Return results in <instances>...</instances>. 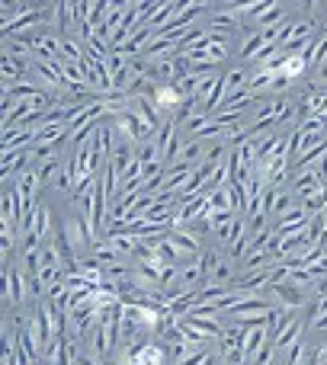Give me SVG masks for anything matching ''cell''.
<instances>
[{
    "mask_svg": "<svg viewBox=\"0 0 327 365\" xmlns=\"http://www.w3.org/2000/svg\"><path fill=\"white\" fill-rule=\"evenodd\" d=\"M154 145H158V151H161V160L164 164H173L176 158H180V151H183V141H180V122L170 115L167 122L158 128V135H154Z\"/></svg>",
    "mask_w": 327,
    "mask_h": 365,
    "instance_id": "cell-1",
    "label": "cell"
},
{
    "mask_svg": "<svg viewBox=\"0 0 327 365\" xmlns=\"http://www.w3.org/2000/svg\"><path fill=\"white\" fill-rule=\"evenodd\" d=\"M4 298L13 304V308H19V304L29 298V285H26V272L19 269V266H13L10 259L4 263Z\"/></svg>",
    "mask_w": 327,
    "mask_h": 365,
    "instance_id": "cell-2",
    "label": "cell"
},
{
    "mask_svg": "<svg viewBox=\"0 0 327 365\" xmlns=\"http://www.w3.org/2000/svg\"><path fill=\"white\" fill-rule=\"evenodd\" d=\"M61 234L68 237L71 250H84V247H90V240H94V234H90V225H87V215H68V218L61 221Z\"/></svg>",
    "mask_w": 327,
    "mask_h": 365,
    "instance_id": "cell-3",
    "label": "cell"
},
{
    "mask_svg": "<svg viewBox=\"0 0 327 365\" xmlns=\"http://www.w3.org/2000/svg\"><path fill=\"white\" fill-rule=\"evenodd\" d=\"M167 244L173 247L176 253L183 257H199L202 253V244H199V234L193 231V227H173V231L167 234Z\"/></svg>",
    "mask_w": 327,
    "mask_h": 365,
    "instance_id": "cell-4",
    "label": "cell"
},
{
    "mask_svg": "<svg viewBox=\"0 0 327 365\" xmlns=\"http://www.w3.org/2000/svg\"><path fill=\"white\" fill-rule=\"evenodd\" d=\"M270 292L273 298H276V304L279 308H289V311H298L305 304V292H302V285H296V282H283V285H270Z\"/></svg>",
    "mask_w": 327,
    "mask_h": 365,
    "instance_id": "cell-5",
    "label": "cell"
},
{
    "mask_svg": "<svg viewBox=\"0 0 327 365\" xmlns=\"http://www.w3.org/2000/svg\"><path fill=\"white\" fill-rule=\"evenodd\" d=\"M311 218H315V215H311L308 208H305L302 202H298V205L292 208L289 215H283V218H279V225H276V234H279V237H289V234H296V231H305Z\"/></svg>",
    "mask_w": 327,
    "mask_h": 365,
    "instance_id": "cell-6",
    "label": "cell"
},
{
    "mask_svg": "<svg viewBox=\"0 0 327 365\" xmlns=\"http://www.w3.org/2000/svg\"><path fill=\"white\" fill-rule=\"evenodd\" d=\"M321 186L324 182H321V177H318L315 170H298L296 177H292V192H296V199L302 202V205L311 199V195L321 192Z\"/></svg>",
    "mask_w": 327,
    "mask_h": 365,
    "instance_id": "cell-7",
    "label": "cell"
},
{
    "mask_svg": "<svg viewBox=\"0 0 327 365\" xmlns=\"http://www.w3.org/2000/svg\"><path fill=\"white\" fill-rule=\"evenodd\" d=\"M32 68V61H23L16 55H0V77H4V87H13V83L23 81V74Z\"/></svg>",
    "mask_w": 327,
    "mask_h": 365,
    "instance_id": "cell-8",
    "label": "cell"
},
{
    "mask_svg": "<svg viewBox=\"0 0 327 365\" xmlns=\"http://www.w3.org/2000/svg\"><path fill=\"white\" fill-rule=\"evenodd\" d=\"M273 285V266H266V269H253V272H244V276L238 279V285L234 289H244L247 295H253V292H263Z\"/></svg>",
    "mask_w": 327,
    "mask_h": 365,
    "instance_id": "cell-9",
    "label": "cell"
},
{
    "mask_svg": "<svg viewBox=\"0 0 327 365\" xmlns=\"http://www.w3.org/2000/svg\"><path fill=\"white\" fill-rule=\"evenodd\" d=\"M270 343V334H266V321L257 324V327H247V336H244V353H247V362L253 365V359L260 356V349Z\"/></svg>",
    "mask_w": 327,
    "mask_h": 365,
    "instance_id": "cell-10",
    "label": "cell"
},
{
    "mask_svg": "<svg viewBox=\"0 0 327 365\" xmlns=\"http://www.w3.org/2000/svg\"><path fill=\"white\" fill-rule=\"evenodd\" d=\"M36 145V138H32L29 128H6L4 138H0V154L6 151H23V148Z\"/></svg>",
    "mask_w": 327,
    "mask_h": 365,
    "instance_id": "cell-11",
    "label": "cell"
},
{
    "mask_svg": "<svg viewBox=\"0 0 327 365\" xmlns=\"http://www.w3.org/2000/svg\"><path fill=\"white\" fill-rule=\"evenodd\" d=\"M238 26H241V16L231 6H225L221 13H212V19H208V32H215V36H228V32H234Z\"/></svg>",
    "mask_w": 327,
    "mask_h": 365,
    "instance_id": "cell-12",
    "label": "cell"
},
{
    "mask_svg": "<svg viewBox=\"0 0 327 365\" xmlns=\"http://www.w3.org/2000/svg\"><path fill=\"white\" fill-rule=\"evenodd\" d=\"M302 330H305V321H302V317H296V321H292L289 327L276 336V343H273V346H276L279 353H292V349L298 346V340H302Z\"/></svg>",
    "mask_w": 327,
    "mask_h": 365,
    "instance_id": "cell-13",
    "label": "cell"
},
{
    "mask_svg": "<svg viewBox=\"0 0 327 365\" xmlns=\"http://www.w3.org/2000/svg\"><path fill=\"white\" fill-rule=\"evenodd\" d=\"M51 26H55L58 38H68L71 26H74V16H71V4H64V0L51 4Z\"/></svg>",
    "mask_w": 327,
    "mask_h": 365,
    "instance_id": "cell-14",
    "label": "cell"
},
{
    "mask_svg": "<svg viewBox=\"0 0 327 365\" xmlns=\"http://www.w3.org/2000/svg\"><path fill=\"white\" fill-rule=\"evenodd\" d=\"M90 353L96 356V359H106L109 353H113V343H109V334H106V324L96 321L94 334H90Z\"/></svg>",
    "mask_w": 327,
    "mask_h": 365,
    "instance_id": "cell-15",
    "label": "cell"
},
{
    "mask_svg": "<svg viewBox=\"0 0 327 365\" xmlns=\"http://www.w3.org/2000/svg\"><path fill=\"white\" fill-rule=\"evenodd\" d=\"M202 158H206V141L199 138H189L186 145H183L180 158H176V164H186V167H199Z\"/></svg>",
    "mask_w": 327,
    "mask_h": 365,
    "instance_id": "cell-16",
    "label": "cell"
},
{
    "mask_svg": "<svg viewBox=\"0 0 327 365\" xmlns=\"http://www.w3.org/2000/svg\"><path fill=\"white\" fill-rule=\"evenodd\" d=\"M292 321H296V317H292L289 308H276V311H273V314L266 317V334H270V343H276V336L283 334Z\"/></svg>",
    "mask_w": 327,
    "mask_h": 365,
    "instance_id": "cell-17",
    "label": "cell"
},
{
    "mask_svg": "<svg viewBox=\"0 0 327 365\" xmlns=\"http://www.w3.org/2000/svg\"><path fill=\"white\" fill-rule=\"evenodd\" d=\"M253 19H257L260 29H270V26H276L283 19V4L279 0H263V6H260V13Z\"/></svg>",
    "mask_w": 327,
    "mask_h": 365,
    "instance_id": "cell-18",
    "label": "cell"
},
{
    "mask_svg": "<svg viewBox=\"0 0 327 365\" xmlns=\"http://www.w3.org/2000/svg\"><path fill=\"white\" fill-rule=\"evenodd\" d=\"M154 103H158L161 113H176L183 103V96L176 93L173 83H167V87H158V93H154Z\"/></svg>",
    "mask_w": 327,
    "mask_h": 365,
    "instance_id": "cell-19",
    "label": "cell"
},
{
    "mask_svg": "<svg viewBox=\"0 0 327 365\" xmlns=\"http://www.w3.org/2000/svg\"><path fill=\"white\" fill-rule=\"evenodd\" d=\"M19 218V202H16V192L10 189H4V195H0V221H6V225H16Z\"/></svg>",
    "mask_w": 327,
    "mask_h": 365,
    "instance_id": "cell-20",
    "label": "cell"
},
{
    "mask_svg": "<svg viewBox=\"0 0 327 365\" xmlns=\"http://www.w3.org/2000/svg\"><path fill=\"white\" fill-rule=\"evenodd\" d=\"M302 55H305V61H308V68H321L327 61V36H318Z\"/></svg>",
    "mask_w": 327,
    "mask_h": 365,
    "instance_id": "cell-21",
    "label": "cell"
},
{
    "mask_svg": "<svg viewBox=\"0 0 327 365\" xmlns=\"http://www.w3.org/2000/svg\"><path fill=\"white\" fill-rule=\"evenodd\" d=\"M231 279H234V266H231V259L221 257V263L215 266V272L208 276V282H206V285H228V289H231Z\"/></svg>",
    "mask_w": 327,
    "mask_h": 365,
    "instance_id": "cell-22",
    "label": "cell"
},
{
    "mask_svg": "<svg viewBox=\"0 0 327 365\" xmlns=\"http://www.w3.org/2000/svg\"><path fill=\"white\" fill-rule=\"evenodd\" d=\"M208 61L212 64H221V61H228V36H215L212 32V42H208Z\"/></svg>",
    "mask_w": 327,
    "mask_h": 365,
    "instance_id": "cell-23",
    "label": "cell"
},
{
    "mask_svg": "<svg viewBox=\"0 0 327 365\" xmlns=\"http://www.w3.org/2000/svg\"><path fill=\"white\" fill-rule=\"evenodd\" d=\"M308 71V61H305V55L298 51V55H286V68H283V74L289 77V81H298V77Z\"/></svg>",
    "mask_w": 327,
    "mask_h": 365,
    "instance_id": "cell-24",
    "label": "cell"
},
{
    "mask_svg": "<svg viewBox=\"0 0 327 365\" xmlns=\"http://www.w3.org/2000/svg\"><path fill=\"white\" fill-rule=\"evenodd\" d=\"M94 257H96V259H100V263H103V266H113V263H122V257H119V253H116V250H113V244H109V240H106V237H103V240H96V244H94Z\"/></svg>",
    "mask_w": 327,
    "mask_h": 365,
    "instance_id": "cell-25",
    "label": "cell"
},
{
    "mask_svg": "<svg viewBox=\"0 0 327 365\" xmlns=\"http://www.w3.org/2000/svg\"><path fill=\"white\" fill-rule=\"evenodd\" d=\"M51 215H55V212H51L49 205H36V234L42 240L51 237Z\"/></svg>",
    "mask_w": 327,
    "mask_h": 365,
    "instance_id": "cell-26",
    "label": "cell"
},
{
    "mask_svg": "<svg viewBox=\"0 0 327 365\" xmlns=\"http://www.w3.org/2000/svg\"><path fill=\"white\" fill-rule=\"evenodd\" d=\"M221 81H225L228 93H234V90H244L247 83H251V81H247V71L244 68H231L225 77H221Z\"/></svg>",
    "mask_w": 327,
    "mask_h": 365,
    "instance_id": "cell-27",
    "label": "cell"
},
{
    "mask_svg": "<svg viewBox=\"0 0 327 365\" xmlns=\"http://www.w3.org/2000/svg\"><path fill=\"white\" fill-rule=\"evenodd\" d=\"M296 113H298L296 103L279 96V100H276V125H283V122H292V119H296Z\"/></svg>",
    "mask_w": 327,
    "mask_h": 365,
    "instance_id": "cell-28",
    "label": "cell"
},
{
    "mask_svg": "<svg viewBox=\"0 0 327 365\" xmlns=\"http://www.w3.org/2000/svg\"><path fill=\"white\" fill-rule=\"evenodd\" d=\"M26 285H29V298H39L45 292L42 279H39V272H26Z\"/></svg>",
    "mask_w": 327,
    "mask_h": 365,
    "instance_id": "cell-29",
    "label": "cell"
},
{
    "mask_svg": "<svg viewBox=\"0 0 327 365\" xmlns=\"http://www.w3.org/2000/svg\"><path fill=\"white\" fill-rule=\"evenodd\" d=\"M208 359H212V353H206V349H196V353L189 356V359H183L180 365H206Z\"/></svg>",
    "mask_w": 327,
    "mask_h": 365,
    "instance_id": "cell-30",
    "label": "cell"
},
{
    "mask_svg": "<svg viewBox=\"0 0 327 365\" xmlns=\"http://www.w3.org/2000/svg\"><path fill=\"white\" fill-rule=\"evenodd\" d=\"M225 365H251V362H247L244 346H241V349H234V353H228V356H225Z\"/></svg>",
    "mask_w": 327,
    "mask_h": 365,
    "instance_id": "cell-31",
    "label": "cell"
},
{
    "mask_svg": "<svg viewBox=\"0 0 327 365\" xmlns=\"http://www.w3.org/2000/svg\"><path fill=\"white\" fill-rule=\"evenodd\" d=\"M74 365H100V359H96L94 353H81V349L74 346Z\"/></svg>",
    "mask_w": 327,
    "mask_h": 365,
    "instance_id": "cell-32",
    "label": "cell"
},
{
    "mask_svg": "<svg viewBox=\"0 0 327 365\" xmlns=\"http://www.w3.org/2000/svg\"><path fill=\"white\" fill-rule=\"evenodd\" d=\"M289 77H286V74H276V77H273V83H270V90H273V93H286V90H289Z\"/></svg>",
    "mask_w": 327,
    "mask_h": 365,
    "instance_id": "cell-33",
    "label": "cell"
},
{
    "mask_svg": "<svg viewBox=\"0 0 327 365\" xmlns=\"http://www.w3.org/2000/svg\"><path fill=\"white\" fill-rule=\"evenodd\" d=\"M318 81H321V83H324V81H327V61H324V64H321V68H318Z\"/></svg>",
    "mask_w": 327,
    "mask_h": 365,
    "instance_id": "cell-34",
    "label": "cell"
},
{
    "mask_svg": "<svg viewBox=\"0 0 327 365\" xmlns=\"http://www.w3.org/2000/svg\"><path fill=\"white\" fill-rule=\"evenodd\" d=\"M206 365H218V359H215V356H212V359H208V362H206Z\"/></svg>",
    "mask_w": 327,
    "mask_h": 365,
    "instance_id": "cell-35",
    "label": "cell"
},
{
    "mask_svg": "<svg viewBox=\"0 0 327 365\" xmlns=\"http://www.w3.org/2000/svg\"><path fill=\"white\" fill-rule=\"evenodd\" d=\"M324 36H327V26H324Z\"/></svg>",
    "mask_w": 327,
    "mask_h": 365,
    "instance_id": "cell-36",
    "label": "cell"
}]
</instances>
